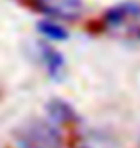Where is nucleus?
Segmentation results:
<instances>
[{"label":"nucleus","mask_w":140,"mask_h":148,"mask_svg":"<svg viewBox=\"0 0 140 148\" xmlns=\"http://www.w3.org/2000/svg\"><path fill=\"white\" fill-rule=\"evenodd\" d=\"M17 148H61V133L52 119H29L16 131Z\"/></svg>","instance_id":"f257e3e1"},{"label":"nucleus","mask_w":140,"mask_h":148,"mask_svg":"<svg viewBox=\"0 0 140 148\" xmlns=\"http://www.w3.org/2000/svg\"><path fill=\"white\" fill-rule=\"evenodd\" d=\"M104 27L117 37H140V4L121 2L111 6L104 16Z\"/></svg>","instance_id":"f03ea898"},{"label":"nucleus","mask_w":140,"mask_h":148,"mask_svg":"<svg viewBox=\"0 0 140 148\" xmlns=\"http://www.w3.org/2000/svg\"><path fill=\"white\" fill-rule=\"evenodd\" d=\"M33 4L46 16L54 19H77L85 10L83 0H33Z\"/></svg>","instance_id":"7ed1b4c3"},{"label":"nucleus","mask_w":140,"mask_h":148,"mask_svg":"<svg viewBox=\"0 0 140 148\" xmlns=\"http://www.w3.org/2000/svg\"><path fill=\"white\" fill-rule=\"evenodd\" d=\"M77 148H117V140L104 131L88 129L86 133H81Z\"/></svg>","instance_id":"20e7f679"},{"label":"nucleus","mask_w":140,"mask_h":148,"mask_svg":"<svg viewBox=\"0 0 140 148\" xmlns=\"http://www.w3.org/2000/svg\"><path fill=\"white\" fill-rule=\"evenodd\" d=\"M40 52H42L40 56H42V62H44V67H46L48 75L58 79L64 73V58H61V54L58 50H54L52 46H48V44H42Z\"/></svg>","instance_id":"39448f33"},{"label":"nucleus","mask_w":140,"mask_h":148,"mask_svg":"<svg viewBox=\"0 0 140 148\" xmlns=\"http://www.w3.org/2000/svg\"><path fill=\"white\" fill-rule=\"evenodd\" d=\"M38 31L48 38V40H65V38L69 37V33L56 21H40Z\"/></svg>","instance_id":"423d86ee"},{"label":"nucleus","mask_w":140,"mask_h":148,"mask_svg":"<svg viewBox=\"0 0 140 148\" xmlns=\"http://www.w3.org/2000/svg\"><path fill=\"white\" fill-rule=\"evenodd\" d=\"M50 110V119L52 121H69L71 119V108L67 104H64V102H59V100H56V102H52V104L48 106Z\"/></svg>","instance_id":"0eeeda50"},{"label":"nucleus","mask_w":140,"mask_h":148,"mask_svg":"<svg viewBox=\"0 0 140 148\" xmlns=\"http://www.w3.org/2000/svg\"><path fill=\"white\" fill-rule=\"evenodd\" d=\"M138 144H140V143H138Z\"/></svg>","instance_id":"6e6552de"}]
</instances>
